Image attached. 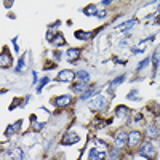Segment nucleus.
<instances>
[{"label": "nucleus", "mask_w": 160, "mask_h": 160, "mask_svg": "<svg viewBox=\"0 0 160 160\" xmlns=\"http://www.w3.org/2000/svg\"><path fill=\"white\" fill-rule=\"evenodd\" d=\"M93 34H95V32H85V31H77V32H75V37H77L78 40H90V38L93 37Z\"/></svg>", "instance_id": "ddd939ff"}, {"label": "nucleus", "mask_w": 160, "mask_h": 160, "mask_svg": "<svg viewBox=\"0 0 160 160\" xmlns=\"http://www.w3.org/2000/svg\"><path fill=\"white\" fill-rule=\"evenodd\" d=\"M146 133H148V136H149V138H155V136L158 135V128H157V127H148Z\"/></svg>", "instance_id": "aec40b11"}, {"label": "nucleus", "mask_w": 160, "mask_h": 160, "mask_svg": "<svg viewBox=\"0 0 160 160\" xmlns=\"http://www.w3.org/2000/svg\"><path fill=\"white\" fill-rule=\"evenodd\" d=\"M95 144L101 146V148H108V144H106L104 141H101V139H95Z\"/></svg>", "instance_id": "cd10ccee"}, {"label": "nucleus", "mask_w": 160, "mask_h": 160, "mask_svg": "<svg viewBox=\"0 0 160 160\" xmlns=\"http://www.w3.org/2000/svg\"><path fill=\"white\" fill-rule=\"evenodd\" d=\"M96 16H98V18H104V16H106V11H104V10L98 11V15H96Z\"/></svg>", "instance_id": "c85d7f7f"}, {"label": "nucleus", "mask_w": 160, "mask_h": 160, "mask_svg": "<svg viewBox=\"0 0 160 160\" xmlns=\"http://www.w3.org/2000/svg\"><path fill=\"white\" fill-rule=\"evenodd\" d=\"M149 61H151L149 58H148V59H144V61H142V62H141V64L138 66V71H141L142 68H146V66H148V64H149Z\"/></svg>", "instance_id": "bb28decb"}, {"label": "nucleus", "mask_w": 160, "mask_h": 160, "mask_svg": "<svg viewBox=\"0 0 160 160\" xmlns=\"http://www.w3.org/2000/svg\"><path fill=\"white\" fill-rule=\"evenodd\" d=\"M123 80H125V75H120V77H117L115 80H112V82H111V85H109V90H114L115 87H118L120 83L123 82Z\"/></svg>", "instance_id": "a211bd4d"}, {"label": "nucleus", "mask_w": 160, "mask_h": 160, "mask_svg": "<svg viewBox=\"0 0 160 160\" xmlns=\"http://www.w3.org/2000/svg\"><path fill=\"white\" fill-rule=\"evenodd\" d=\"M128 114H130V109L127 108V106H118V108L115 109V115L118 118H127Z\"/></svg>", "instance_id": "9d476101"}, {"label": "nucleus", "mask_w": 160, "mask_h": 160, "mask_svg": "<svg viewBox=\"0 0 160 160\" xmlns=\"http://www.w3.org/2000/svg\"><path fill=\"white\" fill-rule=\"evenodd\" d=\"M120 152H122L120 149L114 148V149H112V152H111V158H112V160H117V158H118V155H120Z\"/></svg>", "instance_id": "393cba45"}, {"label": "nucleus", "mask_w": 160, "mask_h": 160, "mask_svg": "<svg viewBox=\"0 0 160 160\" xmlns=\"http://www.w3.org/2000/svg\"><path fill=\"white\" fill-rule=\"evenodd\" d=\"M66 55H68L69 61H75V59L80 58V50L78 48H69L68 51H66Z\"/></svg>", "instance_id": "9b49d317"}, {"label": "nucleus", "mask_w": 160, "mask_h": 160, "mask_svg": "<svg viewBox=\"0 0 160 160\" xmlns=\"http://www.w3.org/2000/svg\"><path fill=\"white\" fill-rule=\"evenodd\" d=\"M127 98H128V99H139V96H138V90H133V91H130Z\"/></svg>", "instance_id": "a878e982"}, {"label": "nucleus", "mask_w": 160, "mask_h": 160, "mask_svg": "<svg viewBox=\"0 0 160 160\" xmlns=\"http://www.w3.org/2000/svg\"><path fill=\"white\" fill-rule=\"evenodd\" d=\"M77 77H78L80 80H82V82H85V83L90 80V75H88V72H87V71H78V72H77Z\"/></svg>", "instance_id": "4be33fe9"}, {"label": "nucleus", "mask_w": 160, "mask_h": 160, "mask_svg": "<svg viewBox=\"0 0 160 160\" xmlns=\"http://www.w3.org/2000/svg\"><path fill=\"white\" fill-rule=\"evenodd\" d=\"M48 82H50V78H48V77H43L42 80H40V85H38V88H37V91L40 93V91H42V90H43V87H45V85H47Z\"/></svg>", "instance_id": "b1692460"}, {"label": "nucleus", "mask_w": 160, "mask_h": 160, "mask_svg": "<svg viewBox=\"0 0 160 160\" xmlns=\"http://www.w3.org/2000/svg\"><path fill=\"white\" fill-rule=\"evenodd\" d=\"M71 102H72V96H69V95L58 96L55 99V106H58V108H66V106H69Z\"/></svg>", "instance_id": "6e6552de"}, {"label": "nucleus", "mask_w": 160, "mask_h": 160, "mask_svg": "<svg viewBox=\"0 0 160 160\" xmlns=\"http://www.w3.org/2000/svg\"><path fill=\"white\" fill-rule=\"evenodd\" d=\"M24 68H26V56L19 58L18 66H16V72H22V71H24Z\"/></svg>", "instance_id": "5701e85b"}, {"label": "nucleus", "mask_w": 160, "mask_h": 160, "mask_svg": "<svg viewBox=\"0 0 160 160\" xmlns=\"http://www.w3.org/2000/svg\"><path fill=\"white\" fill-rule=\"evenodd\" d=\"M141 139H142V135H141V133L133 130L130 135H128V146H130V148H136V146L141 142Z\"/></svg>", "instance_id": "20e7f679"}, {"label": "nucleus", "mask_w": 160, "mask_h": 160, "mask_svg": "<svg viewBox=\"0 0 160 160\" xmlns=\"http://www.w3.org/2000/svg\"><path fill=\"white\" fill-rule=\"evenodd\" d=\"M152 62H154V69L157 71L158 69V62H160V50H157L152 56Z\"/></svg>", "instance_id": "412c9836"}, {"label": "nucleus", "mask_w": 160, "mask_h": 160, "mask_svg": "<svg viewBox=\"0 0 160 160\" xmlns=\"http://www.w3.org/2000/svg\"><path fill=\"white\" fill-rule=\"evenodd\" d=\"M127 142H128V135H125L123 131H117V135H115V148L122 151Z\"/></svg>", "instance_id": "7ed1b4c3"}, {"label": "nucleus", "mask_w": 160, "mask_h": 160, "mask_svg": "<svg viewBox=\"0 0 160 160\" xmlns=\"http://www.w3.org/2000/svg\"><path fill=\"white\" fill-rule=\"evenodd\" d=\"M135 24H136V19H131V21H128V22H125V24H120L118 29H122L123 32H128V29L131 28V26H135Z\"/></svg>", "instance_id": "6ab92c4d"}, {"label": "nucleus", "mask_w": 160, "mask_h": 160, "mask_svg": "<svg viewBox=\"0 0 160 160\" xmlns=\"http://www.w3.org/2000/svg\"><path fill=\"white\" fill-rule=\"evenodd\" d=\"M21 127H22V120H16L15 123H11V125H8V127H7L5 135H15L16 131H19V130H21Z\"/></svg>", "instance_id": "1a4fd4ad"}, {"label": "nucleus", "mask_w": 160, "mask_h": 160, "mask_svg": "<svg viewBox=\"0 0 160 160\" xmlns=\"http://www.w3.org/2000/svg\"><path fill=\"white\" fill-rule=\"evenodd\" d=\"M74 78H75V74H74L72 71H69V69L61 71V72L58 74V77H56L58 82H72Z\"/></svg>", "instance_id": "423d86ee"}, {"label": "nucleus", "mask_w": 160, "mask_h": 160, "mask_svg": "<svg viewBox=\"0 0 160 160\" xmlns=\"http://www.w3.org/2000/svg\"><path fill=\"white\" fill-rule=\"evenodd\" d=\"M10 64H11V56H10L7 47H3V48H2V55H0V66L5 69V68H8Z\"/></svg>", "instance_id": "0eeeda50"}, {"label": "nucleus", "mask_w": 160, "mask_h": 160, "mask_svg": "<svg viewBox=\"0 0 160 160\" xmlns=\"http://www.w3.org/2000/svg\"><path fill=\"white\" fill-rule=\"evenodd\" d=\"M139 155L148 157L149 160H155V158H157V149L154 148L152 142H146L142 148L139 149Z\"/></svg>", "instance_id": "f257e3e1"}, {"label": "nucleus", "mask_w": 160, "mask_h": 160, "mask_svg": "<svg viewBox=\"0 0 160 160\" xmlns=\"http://www.w3.org/2000/svg\"><path fill=\"white\" fill-rule=\"evenodd\" d=\"M93 95H96V88H95V87H91V88H88L87 91H83L82 95H80V99H82V101H83V99H88V98H91Z\"/></svg>", "instance_id": "2eb2a0df"}, {"label": "nucleus", "mask_w": 160, "mask_h": 160, "mask_svg": "<svg viewBox=\"0 0 160 160\" xmlns=\"http://www.w3.org/2000/svg\"><path fill=\"white\" fill-rule=\"evenodd\" d=\"M106 102L108 101H106V98L102 95H95V98L88 101V106H90V109H93V111H102Z\"/></svg>", "instance_id": "f03ea898"}, {"label": "nucleus", "mask_w": 160, "mask_h": 160, "mask_svg": "<svg viewBox=\"0 0 160 160\" xmlns=\"http://www.w3.org/2000/svg\"><path fill=\"white\" fill-rule=\"evenodd\" d=\"M75 93H78V91H87L88 90V83H85V82H80V83H77V85H74V88H72Z\"/></svg>", "instance_id": "f3484780"}, {"label": "nucleus", "mask_w": 160, "mask_h": 160, "mask_svg": "<svg viewBox=\"0 0 160 160\" xmlns=\"http://www.w3.org/2000/svg\"><path fill=\"white\" fill-rule=\"evenodd\" d=\"M135 118H136V120H139V122H141V120H142V115H141V114H136V115H135Z\"/></svg>", "instance_id": "c756f323"}, {"label": "nucleus", "mask_w": 160, "mask_h": 160, "mask_svg": "<svg viewBox=\"0 0 160 160\" xmlns=\"http://www.w3.org/2000/svg\"><path fill=\"white\" fill-rule=\"evenodd\" d=\"M78 136H77V133H74V131H68L66 135L62 136V141H61V144H64V146H69V144H75V142H78Z\"/></svg>", "instance_id": "39448f33"}, {"label": "nucleus", "mask_w": 160, "mask_h": 160, "mask_svg": "<svg viewBox=\"0 0 160 160\" xmlns=\"http://www.w3.org/2000/svg\"><path fill=\"white\" fill-rule=\"evenodd\" d=\"M104 158H106V154H104V152H98L96 149H91V151H90L88 160H104Z\"/></svg>", "instance_id": "f8f14e48"}, {"label": "nucleus", "mask_w": 160, "mask_h": 160, "mask_svg": "<svg viewBox=\"0 0 160 160\" xmlns=\"http://www.w3.org/2000/svg\"><path fill=\"white\" fill-rule=\"evenodd\" d=\"M53 45H56V47H62V45H66V40H64V37L61 35V34H58L55 38H53V42H51Z\"/></svg>", "instance_id": "dca6fc26"}, {"label": "nucleus", "mask_w": 160, "mask_h": 160, "mask_svg": "<svg viewBox=\"0 0 160 160\" xmlns=\"http://www.w3.org/2000/svg\"><path fill=\"white\" fill-rule=\"evenodd\" d=\"M83 13L87 16H96L98 15V7L96 5H88L85 10H83Z\"/></svg>", "instance_id": "4468645a"}]
</instances>
